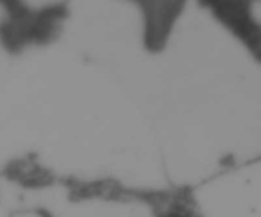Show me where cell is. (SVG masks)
I'll use <instances>...</instances> for the list:
<instances>
[{"mask_svg": "<svg viewBox=\"0 0 261 217\" xmlns=\"http://www.w3.org/2000/svg\"><path fill=\"white\" fill-rule=\"evenodd\" d=\"M14 217H45V216L37 213V212H23V213L18 214V216H14Z\"/></svg>", "mask_w": 261, "mask_h": 217, "instance_id": "6da1fadb", "label": "cell"}]
</instances>
